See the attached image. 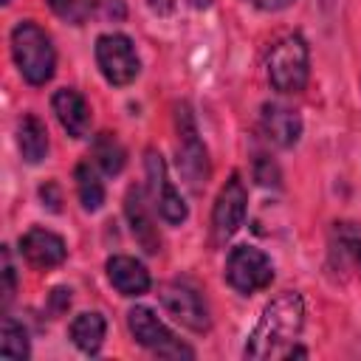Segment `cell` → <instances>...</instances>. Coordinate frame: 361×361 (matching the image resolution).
<instances>
[{
  "instance_id": "52a82bcc",
  "label": "cell",
  "mask_w": 361,
  "mask_h": 361,
  "mask_svg": "<svg viewBox=\"0 0 361 361\" xmlns=\"http://www.w3.org/2000/svg\"><path fill=\"white\" fill-rule=\"evenodd\" d=\"M127 327H130V336L135 338V344H141L144 350H149L161 358H195V350L189 344H183L180 338H175V333L155 316L152 307H144V305L130 307Z\"/></svg>"
},
{
  "instance_id": "9c48e42d",
  "label": "cell",
  "mask_w": 361,
  "mask_h": 361,
  "mask_svg": "<svg viewBox=\"0 0 361 361\" xmlns=\"http://www.w3.org/2000/svg\"><path fill=\"white\" fill-rule=\"evenodd\" d=\"M245 212H248V189L240 178V172H231L228 180L220 186L214 206H212V237L214 243H226L231 240L240 226L245 223Z\"/></svg>"
},
{
  "instance_id": "f1b7e54d",
  "label": "cell",
  "mask_w": 361,
  "mask_h": 361,
  "mask_svg": "<svg viewBox=\"0 0 361 361\" xmlns=\"http://www.w3.org/2000/svg\"><path fill=\"white\" fill-rule=\"evenodd\" d=\"M0 3H3V6H6V3H8V0H0Z\"/></svg>"
},
{
  "instance_id": "5b68a950",
  "label": "cell",
  "mask_w": 361,
  "mask_h": 361,
  "mask_svg": "<svg viewBox=\"0 0 361 361\" xmlns=\"http://www.w3.org/2000/svg\"><path fill=\"white\" fill-rule=\"evenodd\" d=\"M93 54H96L99 73L113 87H127L141 73V59H138L135 42L121 31L99 34L96 45H93Z\"/></svg>"
},
{
  "instance_id": "4fadbf2b",
  "label": "cell",
  "mask_w": 361,
  "mask_h": 361,
  "mask_svg": "<svg viewBox=\"0 0 361 361\" xmlns=\"http://www.w3.org/2000/svg\"><path fill=\"white\" fill-rule=\"evenodd\" d=\"M20 254L34 268H56V265L65 262L68 245H65V240L56 231L34 226L25 234H20Z\"/></svg>"
},
{
  "instance_id": "ac0fdd59",
  "label": "cell",
  "mask_w": 361,
  "mask_h": 361,
  "mask_svg": "<svg viewBox=\"0 0 361 361\" xmlns=\"http://www.w3.org/2000/svg\"><path fill=\"white\" fill-rule=\"evenodd\" d=\"M90 158H93V164H96L104 175H118V172L124 169V164H127V149H124V144H121V138H118L116 133L104 130V133H99V135L93 138V144H90Z\"/></svg>"
},
{
  "instance_id": "ba28073f",
  "label": "cell",
  "mask_w": 361,
  "mask_h": 361,
  "mask_svg": "<svg viewBox=\"0 0 361 361\" xmlns=\"http://www.w3.org/2000/svg\"><path fill=\"white\" fill-rule=\"evenodd\" d=\"M144 172H147V192H149V200L152 206L158 209L161 220L169 223V226H180L186 217H189V206L186 200L180 197L178 186L169 180L166 175V161L158 149H147L144 152Z\"/></svg>"
},
{
  "instance_id": "6da1fadb",
  "label": "cell",
  "mask_w": 361,
  "mask_h": 361,
  "mask_svg": "<svg viewBox=\"0 0 361 361\" xmlns=\"http://www.w3.org/2000/svg\"><path fill=\"white\" fill-rule=\"evenodd\" d=\"M302 327H305V299L296 290H282L262 307L257 324L245 338L243 355L251 361L282 358L285 350L299 341Z\"/></svg>"
},
{
  "instance_id": "83f0119b",
  "label": "cell",
  "mask_w": 361,
  "mask_h": 361,
  "mask_svg": "<svg viewBox=\"0 0 361 361\" xmlns=\"http://www.w3.org/2000/svg\"><path fill=\"white\" fill-rule=\"evenodd\" d=\"M186 3H189L192 8H209V6L214 3V0H186Z\"/></svg>"
},
{
  "instance_id": "7c38bea8",
  "label": "cell",
  "mask_w": 361,
  "mask_h": 361,
  "mask_svg": "<svg viewBox=\"0 0 361 361\" xmlns=\"http://www.w3.org/2000/svg\"><path fill=\"white\" fill-rule=\"evenodd\" d=\"M104 274L107 282L127 299H138L152 288V276L147 271V265L130 254H113L104 262Z\"/></svg>"
},
{
  "instance_id": "7a4b0ae2",
  "label": "cell",
  "mask_w": 361,
  "mask_h": 361,
  "mask_svg": "<svg viewBox=\"0 0 361 361\" xmlns=\"http://www.w3.org/2000/svg\"><path fill=\"white\" fill-rule=\"evenodd\" d=\"M8 39H11V59L20 76L31 87L48 85L56 71V48H54L51 34L34 20H20L14 23Z\"/></svg>"
},
{
  "instance_id": "ffe728a7",
  "label": "cell",
  "mask_w": 361,
  "mask_h": 361,
  "mask_svg": "<svg viewBox=\"0 0 361 361\" xmlns=\"http://www.w3.org/2000/svg\"><path fill=\"white\" fill-rule=\"evenodd\" d=\"M333 245L361 276V226L353 220L333 223Z\"/></svg>"
},
{
  "instance_id": "8fae6325",
  "label": "cell",
  "mask_w": 361,
  "mask_h": 361,
  "mask_svg": "<svg viewBox=\"0 0 361 361\" xmlns=\"http://www.w3.org/2000/svg\"><path fill=\"white\" fill-rule=\"evenodd\" d=\"M259 127H262V135L279 149H290L302 138V116H299V110H293V107H288L282 102H265L262 104Z\"/></svg>"
},
{
  "instance_id": "5bb4252c",
  "label": "cell",
  "mask_w": 361,
  "mask_h": 361,
  "mask_svg": "<svg viewBox=\"0 0 361 361\" xmlns=\"http://www.w3.org/2000/svg\"><path fill=\"white\" fill-rule=\"evenodd\" d=\"M124 217L130 223V231H133L135 243L147 254H158L161 251V234H158V226H155V220L147 209L144 192L138 186H130L127 195H124Z\"/></svg>"
},
{
  "instance_id": "cb8c5ba5",
  "label": "cell",
  "mask_w": 361,
  "mask_h": 361,
  "mask_svg": "<svg viewBox=\"0 0 361 361\" xmlns=\"http://www.w3.org/2000/svg\"><path fill=\"white\" fill-rule=\"evenodd\" d=\"M3 282H0V293H3V305H8L14 299V290H17V274H14V265H11V254H8V245H3V271H0Z\"/></svg>"
},
{
  "instance_id": "30bf717a",
  "label": "cell",
  "mask_w": 361,
  "mask_h": 361,
  "mask_svg": "<svg viewBox=\"0 0 361 361\" xmlns=\"http://www.w3.org/2000/svg\"><path fill=\"white\" fill-rule=\"evenodd\" d=\"M158 299H161L164 310L178 324H183L186 330H192V333H209L212 330L209 307L192 285H186V282H161L158 285Z\"/></svg>"
},
{
  "instance_id": "603a6c76",
  "label": "cell",
  "mask_w": 361,
  "mask_h": 361,
  "mask_svg": "<svg viewBox=\"0 0 361 361\" xmlns=\"http://www.w3.org/2000/svg\"><path fill=\"white\" fill-rule=\"evenodd\" d=\"M254 178L262 186H279V180H282L279 166L268 155H257V161H254Z\"/></svg>"
},
{
  "instance_id": "d4e9b609",
  "label": "cell",
  "mask_w": 361,
  "mask_h": 361,
  "mask_svg": "<svg viewBox=\"0 0 361 361\" xmlns=\"http://www.w3.org/2000/svg\"><path fill=\"white\" fill-rule=\"evenodd\" d=\"M39 200H42V206H45L48 212L59 214V212H62V189H59V183H56V180H45V183L39 186Z\"/></svg>"
},
{
  "instance_id": "7402d4cb",
  "label": "cell",
  "mask_w": 361,
  "mask_h": 361,
  "mask_svg": "<svg viewBox=\"0 0 361 361\" xmlns=\"http://www.w3.org/2000/svg\"><path fill=\"white\" fill-rule=\"evenodd\" d=\"M48 6L54 8L56 17L79 25L87 20V14L93 11V0H48Z\"/></svg>"
},
{
  "instance_id": "d6986e66",
  "label": "cell",
  "mask_w": 361,
  "mask_h": 361,
  "mask_svg": "<svg viewBox=\"0 0 361 361\" xmlns=\"http://www.w3.org/2000/svg\"><path fill=\"white\" fill-rule=\"evenodd\" d=\"M73 180H76V195L85 212H99L104 203V183L99 178V169L93 161H79L73 169Z\"/></svg>"
},
{
  "instance_id": "44dd1931",
  "label": "cell",
  "mask_w": 361,
  "mask_h": 361,
  "mask_svg": "<svg viewBox=\"0 0 361 361\" xmlns=\"http://www.w3.org/2000/svg\"><path fill=\"white\" fill-rule=\"evenodd\" d=\"M0 355H6V358H20V361L31 355L28 330H25L14 316H3V327H0Z\"/></svg>"
},
{
  "instance_id": "4316f807",
  "label": "cell",
  "mask_w": 361,
  "mask_h": 361,
  "mask_svg": "<svg viewBox=\"0 0 361 361\" xmlns=\"http://www.w3.org/2000/svg\"><path fill=\"white\" fill-rule=\"evenodd\" d=\"M293 3L296 0H254V6L262 8V11H282V8L293 6Z\"/></svg>"
},
{
  "instance_id": "484cf974",
  "label": "cell",
  "mask_w": 361,
  "mask_h": 361,
  "mask_svg": "<svg viewBox=\"0 0 361 361\" xmlns=\"http://www.w3.org/2000/svg\"><path fill=\"white\" fill-rule=\"evenodd\" d=\"M71 302H73V296H71V288H54L51 290V296H48V305H51V313H65L68 307H71Z\"/></svg>"
},
{
  "instance_id": "3957f363",
  "label": "cell",
  "mask_w": 361,
  "mask_h": 361,
  "mask_svg": "<svg viewBox=\"0 0 361 361\" xmlns=\"http://www.w3.org/2000/svg\"><path fill=\"white\" fill-rule=\"evenodd\" d=\"M175 135H178V144H175V164H178L180 180L186 183L189 192L200 195V192L206 189L209 178H212V161H209L206 144L200 141V133H197L192 107H189L186 102L175 104Z\"/></svg>"
},
{
  "instance_id": "e0dca14e",
  "label": "cell",
  "mask_w": 361,
  "mask_h": 361,
  "mask_svg": "<svg viewBox=\"0 0 361 361\" xmlns=\"http://www.w3.org/2000/svg\"><path fill=\"white\" fill-rule=\"evenodd\" d=\"M104 333H107V322L102 313L96 310H85L79 316H73L71 327H68V336L73 341V347L85 355H96L104 344Z\"/></svg>"
},
{
  "instance_id": "277c9868",
  "label": "cell",
  "mask_w": 361,
  "mask_h": 361,
  "mask_svg": "<svg viewBox=\"0 0 361 361\" xmlns=\"http://www.w3.org/2000/svg\"><path fill=\"white\" fill-rule=\"evenodd\" d=\"M268 82L276 93L293 96L307 87L310 79V48L302 34H285L274 42L265 62Z\"/></svg>"
},
{
  "instance_id": "8992f818",
  "label": "cell",
  "mask_w": 361,
  "mask_h": 361,
  "mask_svg": "<svg viewBox=\"0 0 361 361\" xmlns=\"http://www.w3.org/2000/svg\"><path fill=\"white\" fill-rule=\"evenodd\" d=\"M223 276L237 293L251 296L257 290H265L274 282V262L262 248L243 243L228 251Z\"/></svg>"
},
{
  "instance_id": "9a60e30c",
  "label": "cell",
  "mask_w": 361,
  "mask_h": 361,
  "mask_svg": "<svg viewBox=\"0 0 361 361\" xmlns=\"http://www.w3.org/2000/svg\"><path fill=\"white\" fill-rule=\"evenodd\" d=\"M51 107L56 121L62 124V130L71 138H85L90 130V107L85 102V96L76 87H59L51 96Z\"/></svg>"
},
{
  "instance_id": "2e32d148",
  "label": "cell",
  "mask_w": 361,
  "mask_h": 361,
  "mask_svg": "<svg viewBox=\"0 0 361 361\" xmlns=\"http://www.w3.org/2000/svg\"><path fill=\"white\" fill-rule=\"evenodd\" d=\"M17 149H20V158L31 166L42 164L48 158L51 141H48V127L42 124L39 116H34V113L20 116V121H17Z\"/></svg>"
}]
</instances>
